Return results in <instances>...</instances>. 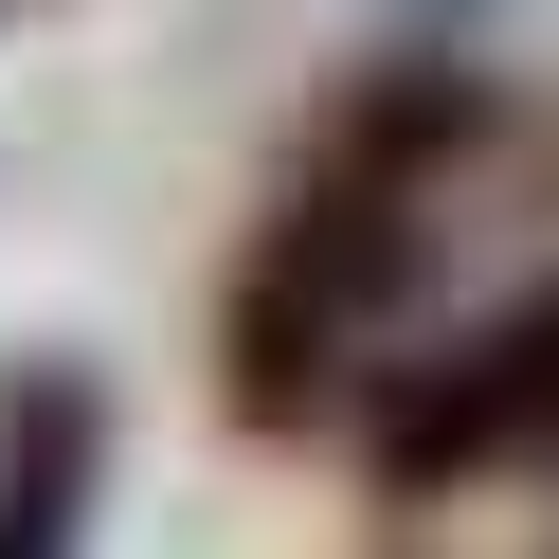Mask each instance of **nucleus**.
I'll return each mask as SVG.
<instances>
[{
  "mask_svg": "<svg viewBox=\"0 0 559 559\" xmlns=\"http://www.w3.org/2000/svg\"><path fill=\"white\" fill-rule=\"evenodd\" d=\"M487 127H506V91L451 73V55H397V73L325 91V145L271 199V235L235 253V307H217V379H235L253 433H325V415L361 397L379 325H397L415 271H433V181Z\"/></svg>",
  "mask_w": 559,
  "mask_h": 559,
  "instance_id": "1",
  "label": "nucleus"
},
{
  "mask_svg": "<svg viewBox=\"0 0 559 559\" xmlns=\"http://www.w3.org/2000/svg\"><path fill=\"white\" fill-rule=\"evenodd\" d=\"M361 469L397 487V506L487 487V469H559V271L506 307V325H469V343H433V361H397V379H379Z\"/></svg>",
  "mask_w": 559,
  "mask_h": 559,
  "instance_id": "2",
  "label": "nucleus"
},
{
  "mask_svg": "<svg viewBox=\"0 0 559 559\" xmlns=\"http://www.w3.org/2000/svg\"><path fill=\"white\" fill-rule=\"evenodd\" d=\"M109 523V379L0 361V559H91Z\"/></svg>",
  "mask_w": 559,
  "mask_h": 559,
  "instance_id": "3",
  "label": "nucleus"
},
{
  "mask_svg": "<svg viewBox=\"0 0 559 559\" xmlns=\"http://www.w3.org/2000/svg\"><path fill=\"white\" fill-rule=\"evenodd\" d=\"M0 19H37V0H0Z\"/></svg>",
  "mask_w": 559,
  "mask_h": 559,
  "instance_id": "4",
  "label": "nucleus"
}]
</instances>
